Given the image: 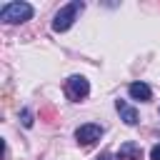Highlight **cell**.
Segmentation results:
<instances>
[{
    "mask_svg": "<svg viewBox=\"0 0 160 160\" xmlns=\"http://www.w3.org/2000/svg\"><path fill=\"white\" fill-rule=\"evenodd\" d=\"M115 108L120 112V120H125V125H138V110L125 102V100H115Z\"/></svg>",
    "mask_w": 160,
    "mask_h": 160,
    "instance_id": "obj_6",
    "label": "cell"
},
{
    "mask_svg": "<svg viewBox=\"0 0 160 160\" xmlns=\"http://www.w3.org/2000/svg\"><path fill=\"white\" fill-rule=\"evenodd\" d=\"M88 92H90V82H88V78H82V75H70V78L65 80V95H68L72 102L85 100Z\"/></svg>",
    "mask_w": 160,
    "mask_h": 160,
    "instance_id": "obj_3",
    "label": "cell"
},
{
    "mask_svg": "<svg viewBox=\"0 0 160 160\" xmlns=\"http://www.w3.org/2000/svg\"><path fill=\"white\" fill-rule=\"evenodd\" d=\"M102 132H105L102 125H98V122H85V125H80V128L75 130V140H78L80 145H92V142H98V140L102 138Z\"/></svg>",
    "mask_w": 160,
    "mask_h": 160,
    "instance_id": "obj_4",
    "label": "cell"
},
{
    "mask_svg": "<svg viewBox=\"0 0 160 160\" xmlns=\"http://www.w3.org/2000/svg\"><path fill=\"white\" fill-rule=\"evenodd\" d=\"M20 120H22L25 128H32V112H30V110H22V112H20Z\"/></svg>",
    "mask_w": 160,
    "mask_h": 160,
    "instance_id": "obj_8",
    "label": "cell"
},
{
    "mask_svg": "<svg viewBox=\"0 0 160 160\" xmlns=\"http://www.w3.org/2000/svg\"><path fill=\"white\" fill-rule=\"evenodd\" d=\"M85 10V2L82 0H72V2H68L65 8H60L58 12H55V18H52V30L55 32H65V30H70L72 28V22L78 20V15Z\"/></svg>",
    "mask_w": 160,
    "mask_h": 160,
    "instance_id": "obj_1",
    "label": "cell"
},
{
    "mask_svg": "<svg viewBox=\"0 0 160 160\" xmlns=\"http://www.w3.org/2000/svg\"><path fill=\"white\" fill-rule=\"evenodd\" d=\"M32 18V5L30 2H5L0 8V20L8 22V25H15V22H25Z\"/></svg>",
    "mask_w": 160,
    "mask_h": 160,
    "instance_id": "obj_2",
    "label": "cell"
},
{
    "mask_svg": "<svg viewBox=\"0 0 160 160\" xmlns=\"http://www.w3.org/2000/svg\"><path fill=\"white\" fill-rule=\"evenodd\" d=\"M98 160H110V155H102V158H98Z\"/></svg>",
    "mask_w": 160,
    "mask_h": 160,
    "instance_id": "obj_10",
    "label": "cell"
},
{
    "mask_svg": "<svg viewBox=\"0 0 160 160\" xmlns=\"http://www.w3.org/2000/svg\"><path fill=\"white\" fill-rule=\"evenodd\" d=\"M128 92H130V98L142 100V102H148V100L152 98V90H150L148 82H130V85H128Z\"/></svg>",
    "mask_w": 160,
    "mask_h": 160,
    "instance_id": "obj_7",
    "label": "cell"
},
{
    "mask_svg": "<svg viewBox=\"0 0 160 160\" xmlns=\"http://www.w3.org/2000/svg\"><path fill=\"white\" fill-rule=\"evenodd\" d=\"M118 160H142V148L138 145V142H132V140H128V142H122L120 148H118Z\"/></svg>",
    "mask_w": 160,
    "mask_h": 160,
    "instance_id": "obj_5",
    "label": "cell"
},
{
    "mask_svg": "<svg viewBox=\"0 0 160 160\" xmlns=\"http://www.w3.org/2000/svg\"><path fill=\"white\" fill-rule=\"evenodd\" d=\"M150 160H160V142L152 145V150H150Z\"/></svg>",
    "mask_w": 160,
    "mask_h": 160,
    "instance_id": "obj_9",
    "label": "cell"
}]
</instances>
